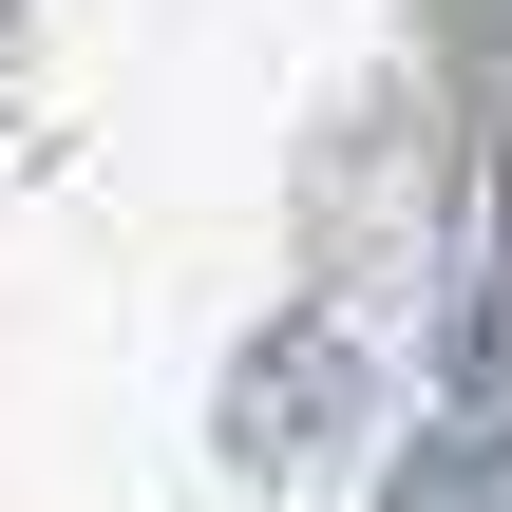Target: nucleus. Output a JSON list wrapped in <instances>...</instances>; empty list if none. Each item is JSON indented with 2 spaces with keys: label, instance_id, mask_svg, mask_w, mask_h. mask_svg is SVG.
I'll return each instance as SVG.
<instances>
[{
  "label": "nucleus",
  "instance_id": "f03ea898",
  "mask_svg": "<svg viewBox=\"0 0 512 512\" xmlns=\"http://www.w3.org/2000/svg\"><path fill=\"white\" fill-rule=\"evenodd\" d=\"M456 399H512V266L475 285V323H456Z\"/></svg>",
  "mask_w": 512,
  "mask_h": 512
},
{
  "label": "nucleus",
  "instance_id": "f257e3e1",
  "mask_svg": "<svg viewBox=\"0 0 512 512\" xmlns=\"http://www.w3.org/2000/svg\"><path fill=\"white\" fill-rule=\"evenodd\" d=\"M323 399H342V342H323V323H285V342H266V380L228 399V456H247V475H285V456L323 437Z\"/></svg>",
  "mask_w": 512,
  "mask_h": 512
}]
</instances>
